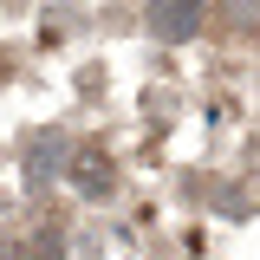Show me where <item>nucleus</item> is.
Wrapping results in <instances>:
<instances>
[{
	"label": "nucleus",
	"instance_id": "3",
	"mask_svg": "<svg viewBox=\"0 0 260 260\" xmlns=\"http://www.w3.org/2000/svg\"><path fill=\"white\" fill-rule=\"evenodd\" d=\"M0 260H13V241H7V234H0Z\"/></svg>",
	"mask_w": 260,
	"mask_h": 260
},
{
	"label": "nucleus",
	"instance_id": "1",
	"mask_svg": "<svg viewBox=\"0 0 260 260\" xmlns=\"http://www.w3.org/2000/svg\"><path fill=\"white\" fill-rule=\"evenodd\" d=\"M65 176H72V189L91 195V202H104V195H111V182H117V169H111V156H104L98 143H78V150H72V162H65Z\"/></svg>",
	"mask_w": 260,
	"mask_h": 260
},
{
	"label": "nucleus",
	"instance_id": "2",
	"mask_svg": "<svg viewBox=\"0 0 260 260\" xmlns=\"http://www.w3.org/2000/svg\"><path fill=\"white\" fill-rule=\"evenodd\" d=\"M202 20H208V0H156V13H150L156 39H195Z\"/></svg>",
	"mask_w": 260,
	"mask_h": 260
}]
</instances>
